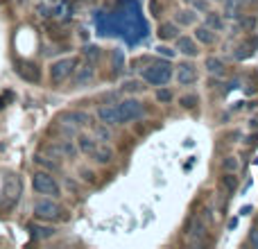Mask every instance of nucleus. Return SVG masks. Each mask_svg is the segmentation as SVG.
Instances as JSON below:
<instances>
[{
    "instance_id": "f257e3e1",
    "label": "nucleus",
    "mask_w": 258,
    "mask_h": 249,
    "mask_svg": "<svg viewBox=\"0 0 258 249\" xmlns=\"http://www.w3.org/2000/svg\"><path fill=\"white\" fill-rule=\"evenodd\" d=\"M32 213L36 220H43V222H54V220H63L66 218V211L59 204L54 197H41L32 204Z\"/></svg>"
},
{
    "instance_id": "58836bf2",
    "label": "nucleus",
    "mask_w": 258,
    "mask_h": 249,
    "mask_svg": "<svg viewBox=\"0 0 258 249\" xmlns=\"http://www.w3.org/2000/svg\"><path fill=\"white\" fill-rule=\"evenodd\" d=\"M249 242H251V245H254V247H258V229H254V231H251Z\"/></svg>"
},
{
    "instance_id": "aec40b11",
    "label": "nucleus",
    "mask_w": 258,
    "mask_h": 249,
    "mask_svg": "<svg viewBox=\"0 0 258 249\" xmlns=\"http://www.w3.org/2000/svg\"><path fill=\"white\" fill-rule=\"evenodd\" d=\"M159 39L161 41H170V39H177L179 36V25L177 23H161L159 25Z\"/></svg>"
},
{
    "instance_id": "a19ab883",
    "label": "nucleus",
    "mask_w": 258,
    "mask_h": 249,
    "mask_svg": "<svg viewBox=\"0 0 258 249\" xmlns=\"http://www.w3.org/2000/svg\"><path fill=\"white\" fill-rule=\"evenodd\" d=\"M251 213V206H245V209H240V215H249Z\"/></svg>"
},
{
    "instance_id": "79ce46f5",
    "label": "nucleus",
    "mask_w": 258,
    "mask_h": 249,
    "mask_svg": "<svg viewBox=\"0 0 258 249\" xmlns=\"http://www.w3.org/2000/svg\"><path fill=\"white\" fill-rule=\"evenodd\" d=\"M183 3H192V0H183Z\"/></svg>"
},
{
    "instance_id": "7ed1b4c3",
    "label": "nucleus",
    "mask_w": 258,
    "mask_h": 249,
    "mask_svg": "<svg viewBox=\"0 0 258 249\" xmlns=\"http://www.w3.org/2000/svg\"><path fill=\"white\" fill-rule=\"evenodd\" d=\"M80 66V59L77 57H63V59H57V61L50 66V84L52 86H61L63 82H68L75 73V68Z\"/></svg>"
},
{
    "instance_id": "cd10ccee",
    "label": "nucleus",
    "mask_w": 258,
    "mask_h": 249,
    "mask_svg": "<svg viewBox=\"0 0 258 249\" xmlns=\"http://www.w3.org/2000/svg\"><path fill=\"white\" fill-rule=\"evenodd\" d=\"M220 168H222V172H236V170L240 168V161H238L236 156H224Z\"/></svg>"
},
{
    "instance_id": "f704fd0d",
    "label": "nucleus",
    "mask_w": 258,
    "mask_h": 249,
    "mask_svg": "<svg viewBox=\"0 0 258 249\" xmlns=\"http://www.w3.org/2000/svg\"><path fill=\"white\" fill-rule=\"evenodd\" d=\"M156 50H159V54H161V57H170V59H172L174 54H177V50L168 48V45H159V48H156Z\"/></svg>"
},
{
    "instance_id": "c756f323",
    "label": "nucleus",
    "mask_w": 258,
    "mask_h": 249,
    "mask_svg": "<svg viewBox=\"0 0 258 249\" xmlns=\"http://www.w3.org/2000/svg\"><path fill=\"white\" fill-rule=\"evenodd\" d=\"M242 5H245V0H227V12H224V16H229V18L238 16L236 12H242Z\"/></svg>"
},
{
    "instance_id": "423d86ee",
    "label": "nucleus",
    "mask_w": 258,
    "mask_h": 249,
    "mask_svg": "<svg viewBox=\"0 0 258 249\" xmlns=\"http://www.w3.org/2000/svg\"><path fill=\"white\" fill-rule=\"evenodd\" d=\"M14 73L27 84H39L41 82V68L34 59H14Z\"/></svg>"
},
{
    "instance_id": "72a5a7b5",
    "label": "nucleus",
    "mask_w": 258,
    "mask_h": 249,
    "mask_svg": "<svg viewBox=\"0 0 258 249\" xmlns=\"http://www.w3.org/2000/svg\"><path fill=\"white\" fill-rule=\"evenodd\" d=\"M80 177H82V181H86V183H95V172L89 168H80Z\"/></svg>"
},
{
    "instance_id": "bb28decb",
    "label": "nucleus",
    "mask_w": 258,
    "mask_h": 249,
    "mask_svg": "<svg viewBox=\"0 0 258 249\" xmlns=\"http://www.w3.org/2000/svg\"><path fill=\"white\" fill-rule=\"evenodd\" d=\"M93 134H95V138H98V141H102V143H109V141H111V129H109V125H104V122L95 125V127H93Z\"/></svg>"
},
{
    "instance_id": "4c0bfd02",
    "label": "nucleus",
    "mask_w": 258,
    "mask_h": 249,
    "mask_svg": "<svg viewBox=\"0 0 258 249\" xmlns=\"http://www.w3.org/2000/svg\"><path fill=\"white\" fill-rule=\"evenodd\" d=\"M258 143V134H251V136H247V141H245V145L247 147H254Z\"/></svg>"
},
{
    "instance_id": "f03ea898",
    "label": "nucleus",
    "mask_w": 258,
    "mask_h": 249,
    "mask_svg": "<svg viewBox=\"0 0 258 249\" xmlns=\"http://www.w3.org/2000/svg\"><path fill=\"white\" fill-rule=\"evenodd\" d=\"M32 188H34L36 195L54 197V200L61 197V186H59V181L52 177V172H45V170H39V172L32 174Z\"/></svg>"
},
{
    "instance_id": "6e6552de",
    "label": "nucleus",
    "mask_w": 258,
    "mask_h": 249,
    "mask_svg": "<svg viewBox=\"0 0 258 249\" xmlns=\"http://www.w3.org/2000/svg\"><path fill=\"white\" fill-rule=\"evenodd\" d=\"M186 238L188 242H192V245H202V242L206 240V233H209V227H206V222L202 218H197V215H192L190 220L186 222Z\"/></svg>"
},
{
    "instance_id": "473e14b6",
    "label": "nucleus",
    "mask_w": 258,
    "mask_h": 249,
    "mask_svg": "<svg viewBox=\"0 0 258 249\" xmlns=\"http://www.w3.org/2000/svg\"><path fill=\"white\" fill-rule=\"evenodd\" d=\"M238 23H240L242 30H254V27H256V18L254 16H245V14L238 18Z\"/></svg>"
},
{
    "instance_id": "dca6fc26",
    "label": "nucleus",
    "mask_w": 258,
    "mask_h": 249,
    "mask_svg": "<svg viewBox=\"0 0 258 249\" xmlns=\"http://www.w3.org/2000/svg\"><path fill=\"white\" fill-rule=\"evenodd\" d=\"M98 118H100V122L109 125V127H116V125H118V109H116V102H113V104H102V107L98 109Z\"/></svg>"
},
{
    "instance_id": "a211bd4d",
    "label": "nucleus",
    "mask_w": 258,
    "mask_h": 249,
    "mask_svg": "<svg viewBox=\"0 0 258 249\" xmlns=\"http://www.w3.org/2000/svg\"><path fill=\"white\" fill-rule=\"evenodd\" d=\"M98 147V138L95 136H89V134H80L77 136V150L82 152V154L91 156V152Z\"/></svg>"
},
{
    "instance_id": "c9c22d12",
    "label": "nucleus",
    "mask_w": 258,
    "mask_h": 249,
    "mask_svg": "<svg viewBox=\"0 0 258 249\" xmlns=\"http://www.w3.org/2000/svg\"><path fill=\"white\" fill-rule=\"evenodd\" d=\"M192 7H195L197 12H209V3H206V0H192Z\"/></svg>"
},
{
    "instance_id": "f3484780",
    "label": "nucleus",
    "mask_w": 258,
    "mask_h": 249,
    "mask_svg": "<svg viewBox=\"0 0 258 249\" xmlns=\"http://www.w3.org/2000/svg\"><path fill=\"white\" fill-rule=\"evenodd\" d=\"M59 118H63V120H68V122H73L75 127H89L91 125V113H86V111H66V113H61Z\"/></svg>"
},
{
    "instance_id": "a878e982",
    "label": "nucleus",
    "mask_w": 258,
    "mask_h": 249,
    "mask_svg": "<svg viewBox=\"0 0 258 249\" xmlns=\"http://www.w3.org/2000/svg\"><path fill=\"white\" fill-rule=\"evenodd\" d=\"M82 54L86 57L89 64H95V61H100V57H102V50H100L98 45H84V48H82Z\"/></svg>"
},
{
    "instance_id": "b1692460",
    "label": "nucleus",
    "mask_w": 258,
    "mask_h": 249,
    "mask_svg": "<svg viewBox=\"0 0 258 249\" xmlns=\"http://www.w3.org/2000/svg\"><path fill=\"white\" fill-rule=\"evenodd\" d=\"M206 71H209L211 75L220 77V75H224L227 66H224V61L220 57H206Z\"/></svg>"
},
{
    "instance_id": "c85d7f7f",
    "label": "nucleus",
    "mask_w": 258,
    "mask_h": 249,
    "mask_svg": "<svg viewBox=\"0 0 258 249\" xmlns=\"http://www.w3.org/2000/svg\"><path fill=\"white\" fill-rule=\"evenodd\" d=\"M179 104H181L186 111H192V109H197V104H200V98H197L195 93H188V95H183V98L179 100Z\"/></svg>"
},
{
    "instance_id": "2f4dec72",
    "label": "nucleus",
    "mask_w": 258,
    "mask_h": 249,
    "mask_svg": "<svg viewBox=\"0 0 258 249\" xmlns=\"http://www.w3.org/2000/svg\"><path fill=\"white\" fill-rule=\"evenodd\" d=\"M122 91H127V93H141V91H145V86L141 84V82H136V80H129L125 82V86H122Z\"/></svg>"
},
{
    "instance_id": "9d476101",
    "label": "nucleus",
    "mask_w": 258,
    "mask_h": 249,
    "mask_svg": "<svg viewBox=\"0 0 258 249\" xmlns=\"http://www.w3.org/2000/svg\"><path fill=\"white\" fill-rule=\"evenodd\" d=\"M3 197L7 200L3 204V209H12V206L18 202V197H21V181H18L16 177H9L7 179V183H5V191H3Z\"/></svg>"
},
{
    "instance_id": "0eeeda50",
    "label": "nucleus",
    "mask_w": 258,
    "mask_h": 249,
    "mask_svg": "<svg viewBox=\"0 0 258 249\" xmlns=\"http://www.w3.org/2000/svg\"><path fill=\"white\" fill-rule=\"evenodd\" d=\"M43 152H48L54 159H75L80 150H77V145L73 141L59 138V141H52V143H48V145H43Z\"/></svg>"
},
{
    "instance_id": "f8f14e48",
    "label": "nucleus",
    "mask_w": 258,
    "mask_h": 249,
    "mask_svg": "<svg viewBox=\"0 0 258 249\" xmlns=\"http://www.w3.org/2000/svg\"><path fill=\"white\" fill-rule=\"evenodd\" d=\"M177 45H174V50L181 54H186V57H197L200 54V43L195 41V36H177Z\"/></svg>"
},
{
    "instance_id": "4468645a",
    "label": "nucleus",
    "mask_w": 258,
    "mask_h": 249,
    "mask_svg": "<svg viewBox=\"0 0 258 249\" xmlns=\"http://www.w3.org/2000/svg\"><path fill=\"white\" fill-rule=\"evenodd\" d=\"M177 80L181 86H190L197 82V68L192 66V64H181V66L177 68Z\"/></svg>"
},
{
    "instance_id": "412c9836",
    "label": "nucleus",
    "mask_w": 258,
    "mask_h": 249,
    "mask_svg": "<svg viewBox=\"0 0 258 249\" xmlns=\"http://www.w3.org/2000/svg\"><path fill=\"white\" fill-rule=\"evenodd\" d=\"M204 25L211 27L213 32H222L224 27H227V23H224L222 14H218V12H206V23H204Z\"/></svg>"
},
{
    "instance_id": "393cba45",
    "label": "nucleus",
    "mask_w": 258,
    "mask_h": 249,
    "mask_svg": "<svg viewBox=\"0 0 258 249\" xmlns=\"http://www.w3.org/2000/svg\"><path fill=\"white\" fill-rule=\"evenodd\" d=\"M174 23H177V25H195V23H197L195 9H183V12H177Z\"/></svg>"
},
{
    "instance_id": "6ab92c4d",
    "label": "nucleus",
    "mask_w": 258,
    "mask_h": 249,
    "mask_svg": "<svg viewBox=\"0 0 258 249\" xmlns=\"http://www.w3.org/2000/svg\"><path fill=\"white\" fill-rule=\"evenodd\" d=\"M195 41L202 45H213L215 43V32L206 25H197L195 27Z\"/></svg>"
},
{
    "instance_id": "ea45409f",
    "label": "nucleus",
    "mask_w": 258,
    "mask_h": 249,
    "mask_svg": "<svg viewBox=\"0 0 258 249\" xmlns=\"http://www.w3.org/2000/svg\"><path fill=\"white\" fill-rule=\"evenodd\" d=\"M39 3H45V5H52V7H54V5H59V3H61V0H39Z\"/></svg>"
},
{
    "instance_id": "ddd939ff",
    "label": "nucleus",
    "mask_w": 258,
    "mask_h": 249,
    "mask_svg": "<svg viewBox=\"0 0 258 249\" xmlns=\"http://www.w3.org/2000/svg\"><path fill=\"white\" fill-rule=\"evenodd\" d=\"M256 50H258V36H249V39H245L240 45H238L236 59H238V61H245V59L254 57Z\"/></svg>"
},
{
    "instance_id": "20e7f679",
    "label": "nucleus",
    "mask_w": 258,
    "mask_h": 249,
    "mask_svg": "<svg viewBox=\"0 0 258 249\" xmlns=\"http://www.w3.org/2000/svg\"><path fill=\"white\" fill-rule=\"evenodd\" d=\"M170 77H172V66H170L168 61H163V59H156V61H152L147 68H143V80L152 86L168 84Z\"/></svg>"
},
{
    "instance_id": "39448f33",
    "label": "nucleus",
    "mask_w": 258,
    "mask_h": 249,
    "mask_svg": "<svg viewBox=\"0 0 258 249\" xmlns=\"http://www.w3.org/2000/svg\"><path fill=\"white\" fill-rule=\"evenodd\" d=\"M116 109H118V125L136 122V120H141L143 113H145V109H143L141 100H136V98L122 100V102L116 104Z\"/></svg>"
},
{
    "instance_id": "5701e85b",
    "label": "nucleus",
    "mask_w": 258,
    "mask_h": 249,
    "mask_svg": "<svg viewBox=\"0 0 258 249\" xmlns=\"http://www.w3.org/2000/svg\"><path fill=\"white\" fill-rule=\"evenodd\" d=\"M220 186H222L224 191L229 193V195H233V193L238 191V177H236V172H222V177H220Z\"/></svg>"
},
{
    "instance_id": "9b49d317",
    "label": "nucleus",
    "mask_w": 258,
    "mask_h": 249,
    "mask_svg": "<svg viewBox=\"0 0 258 249\" xmlns=\"http://www.w3.org/2000/svg\"><path fill=\"white\" fill-rule=\"evenodd\" d=\"M113 159H116V154H113V150L107 143H98V147L91 152V161H93L95 165H109Z\"/></svg>"
},
{
    "instance_id": "e433bc0d",
    "label": "nucleus",
    "mask_w": 258,
    "mask_h": 249,
    "mask_svg": "<svg viewBox=\"0 0 258 249\" xmlns=\"http://www.w3.org/2000/svg\"><path fill=\"white\" fill-rule=\"evenodd\" d=\"M150 9H152V16H161V14H159V0H152V3H150Z\"/></svg>"
},
{
    "instance_id": "4be33fe9",
    "label": "nucleus",
    "mask_w": 258,
    "mask_h": 249,
    "mask_svg": "<svg viewBox=\"0 0 258 249\" xmlns=\"http://www.w3.org/2000/svg\"><path fill=\"white\" fill-rule=\"evenodd\" d=\"M27 231H30V236L36 238V240H45V238L54 236L52 227H41V224H27Z\"/></svg>"
},
{
    "instance_id": "1a4fd4ad",
    "label": "nucleus",
    "mask_w": 258,
    "mask_h": 249,
    "mask_svg": "<svg viewBox=\"0 0 258 249\" xmlns=\"http://www.w3.org/2000/svg\"><path fill=\"white\" fill-rule=\"evenodd\" d=\"M95 80V66L93 64H84V66H77L73 73V89H84L91 82Z\"/></svg>"
},
{
    "instance_id": "2eb2a0df",
    "label": "nucleus",
    "mask_w": 258,
    "mask_h": 249,
    "mask_svg": "<svg viewBox=\"0 0 258 249\" xmlns=\"http://www.w3.org/2000/svg\"><path fill=\"white\" fill-rule=\"evenodd\" d=\"M34 163L39 165L41 170H45V172H61V163H59V159H54V156L50 154H34Z\"/></svg>"
},
{
    "instance_id": "7c9ffc66",
    "label": "nucleus",
    "mask_w": 258,
    "mask_h": 249,
    "mask_svg": "<svg viewBox=\"0 0 258 249\" xmlns=\"http://www.w3.org/2000/svg\"><path fill=\"white\" fill-rule=\"evenodd\" d=\"M156 100H159L161 104H170L172 102V91L165 89V86H161V89L156 91Z\"/></svg>"
}]
</instances>
